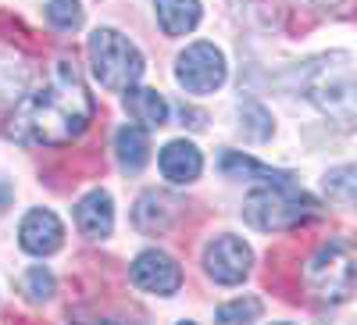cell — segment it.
<instances>
[{
	"label": "cell",
	"mask_w": 357,
	"mask_h": 325,
	"mask_svg": "<svg viewBox=\"0 0 357 325\" xmlns=\"http://www.w3.org/2000/svg\"><path fill=\"white\" fill-rule=\"evenodd\" d=\"M89 118H93V100L86 93L82 75L72 61H57L40 90L25 93L15 104L8 136L25 146H61L89 126Z\"/></svg>",
	"instance_id": "cell-1"
},
{
	"label": "cell",
	"mask_w": 357,
	"mask_h": 325,
	"mask_svg": "<svg viewBox=\"0 0 357 325\" xmlns=\"http://www.w3.org/2000/svg\"><path fill=\"white\" fill-rule=\"evenodd\" d=\"M304 93L340 129H350L357 122V72L347 54H321L307 61Z\"/></svg>",
	"instance_id": "cell-2"
},
{
	"label": "cell",
	"mask_w": 357,
	"mask_h": 325,
	"mask_svg": "<svg viewBox=\"0 0 357 325\" xmlns=\"http://www.w3.org/2000/svg\"><path fill=\"white\" fill-rule=\"evenodd\" d=\"M318 215V200L289 183H261L243 200V218L261 232H282Z\"/></svg>",
	"instance_id": "cell-3"
},
{
	"label": "cell",
	"mask_w": 357,
	"mask_h": 325,
	"mask_svg": "<svg viewBox=\"0 0 357 325\" xmlns=\"http://www.w3.org/2000/svg\"><path fill=\"white\" fill-rule=\"evenodd\" d=\"M304 286L318 301H347L357 286V254L347 243H325L304 264Z\"/></svg>",
	"instance_id": "cell-4"
},
{
	"label": "cell",
	"mask_w": 357,
	"mask_h": 325,
	"mask_svg": "<svg viewBox=\"0 0 357 325\" xmlns=\"http://www.w3.org/2000/svg\"><path fill=\"white\" fill-rule=\"evenodd\" d=\"M86 50H89V61H93L100 86H107V90H129L143 75V54L118 29H97L89 36Z\"/></svg>",
	"instance_id": "cell-5"
},
{
	"label": "cell",
	"mask_w": 357,
	"mask_h": 325,
	"mask_svg": "<svg viewBox=\"0 0 357 325\" xmlns=\"http://www.w3.org/2000/svg\"><path fill=\"white\" fill-rule=\"evenodd\" d=\"M175 79L186 93H215L225 82V57L215 43H193L178 54Z\"/></svg>",
	"instance_id": "cell-6"
},
{
	"label": "cell",
	"mask_w": 357,
	"mask_h": 325,
	"mask_svg": "<svg viewBox=\"0 0 357 325\" xmlns=\"http://www.w3.org/2000/svg\"><path fill=\"white\" fill-rule=\"evenodd\" d=\"M250 264H254V254H250V247L240 240V236H215V240L207 243V250H204L207 275H211L215 282H222V286L243 282L247 272H250Z\"/></svg>",
	"instance_id": "cell-7"
},
{
	"label": "cell",
	"mask_w": 357,
	"mask_h": 325,
	"mask_svg": "<svg viewBox=\"0 0 357 325\" xmlns=\"http://www.w3.org/2000/svg\"><path fill=\"white\" fill-rule=\"evenodd\" d=\"M132 282L146 293H158V297H172V293L183 286V269L161 250H143L132 261Z\"/></svg>",
	"instance_id": "cell-8"
},
{
	"label": "cell",
	"mask_w": 357,
	"mask_h": 325,
	"mask_svg": "<svg viewBox=\"0 0 357 325\" xmlns=\"http://www.w3.org/2000/svg\"><path fill=\"white\" fill-rule=\"evenodd\" d=\"M18 243H22V250H29V254L47 257V254H54V250H61V243H65V225H61V218H57L54 211L33 208V211L22 218V225H18Z\"/></svg>",
	"instance_id": "cell-9"
},
{
	"label": "cell",
	"mask_w": 357,
	"mask_h": 325,
	"mask_svg": "<svg viewBox=\"0 0 357 325\" xmlns=\"http://www.w3.org/2000/svg\"><path fill=\"white\" fill-rule=\"evenodd\" d=\"M75 225H79L82 236H89V240H104V236H111V229H114V204H111V193H107V190L86 193V197L75 204Z\"/></svg>",
	"instance_id": "cell-10"
},
{
	"label": "cell",
	"mask_w": 357,
	"mask_h": 325,
	"mask_svg": "<svg viewBox=\"0 0 357 325\" xmlns=\"http://www.w3.org/2000/svg\"><path fill=\"white\" fill-rule=\"evenodd\" d=\"M161 175L168 183H175V186H186V183H193L197 175H200V168H204V158H200V151L190 143V139H172L165 151H161Z\"/></svg>",
	"instance_id": "cell-11"
},
{
	"label": "cell",
	"mask_w": 357,
	"mask_h": 325,
	"mask_svg": "<svg viewBox=\"0 0 357 325\" xmlns=\"http://www.w3.org/2000/svg\"><path fill=\"white\" fill-rule=\"evenodd\" d=\"M29 75H33V68H29V61L8 43H0V104L8 100H22L25 86H29Z\"/></svg>",
	"instance_id": "cell-12"
},
{
	"label": "cell",
	"mask_w": 357,
	"mask_h": 325,
	"mask_svg": "<svg viewBox=\"0 0 357 325\" xmlns=\"http://www.w3.org/2000/svg\"><path fill=\"white\" fill-rule=\"evenodd\" d=\"M172 215H175V204H172L165 193H158V190H146V193L136 200V208H132L136 229L151 232V236L165 232V229L172 225Z\"/></svg>",
	"instance_id": "cell-13"
},
{
	"label": "cell",
	"mask_w": 357,
	"mask_h": 325,
	"mask_svg": "<svg viewBox=\"0 0 357 325\" xmlns=\"http://www.w3.org/2000/svg\"><path fill=\"white\" fill-rule=\"evenodd\" d=\"M114 154L118 165L126 172H139L146 161H151V136H146V126H122L114 133Z\"/></svg>",
	"instance_id": "cell-14"
},
{
	"label": "cell",
	"mask_w": 357,
	"mask_h": 325,
	"mask_svg": "<svg viewBox=\"0 0 357 325\" xmlns=\"http://www.w3.org/2000/svg\"><path fill=\"white\" fill-rule=\"evenodd\" d=\"M126 107H129V114L136 118V122L146 126V129H158V126L168 122L165 97L158 90H146V86H129V90H126Z\"/></svg>",
	"instance_id": "cell-15"
},
{
	"label": "cell",
	"mask_w": 357,
	"mask_h": 325,
	"mask_svg": "<svg viewBox=\"0 0 357 325\" xmlns=\"http://www.w3.org/2000/svg\"><path fill=\"white\" fill-rule=\"evenodd\" d=\"M158 22L168 36H186L200 22V0H158Z\"/></svg>",
	"instance_id": "cell-16"
},
{
	"label": "cell",
	"mask_w": 357,
	"mask_h": 325,
	"mask_svg": "<svg viewBox=\"0 0 357 325\" xmlns=\"http://www.w3.org/2000/svg\"><path fill=\"white\" fill-rule=\"evenodd\" d=\"M218 168H222V175H229V179H261V183H289L293 179L289 172H275L268 165H257L254 158L236 154V151H225L218 158Z\"/></svg>",
	"instance_id": "cell-17"
},
{
	"label": "cell",
	"mask_w": 357,
	"mask_h": 325,
	"mask_svg": "<svg viewBox=\"0 0 357 325\" xmlns=\"http://www.w3.org/2000/svg\"><path fill=\"white\" fill-rule=\"evenodd\" d=\"M321 190L333 204H340V208H357V165L329 168L321 179Z\"/></svg>",
	"instance_id": "cell-18"
},
{
	"label": "cell",
	"mask_w": 357,
	"mask_h": 325,
	"mask_svg": "<svg viewBox=\"0 0 357 325\" xmlns=\"http://www.w3.org/2000/svg\"><path fill=\"white\" fill-rule=\"evenodd\" d=\"M240 118H243V133L250 136V139H268L272 136V114H268L261 104H243L240 107Z\"/></svg>",
	"instance_id": "cell-19"
},
{
	"label": "cell",
	"mask_w": 357,
	"mask_h": 325,
	"mask_svg": "<svg viewBox=\"0 0 357 325\" xmlns=\"http://www.w3.org/2000/svg\"><path fill=\"white\" fill-rule=\"evenodd\" d=\"M47 18L57 29H79L82 8H79V0H47Z\"/></svg>",
	"instance_id": "cell-20"
},
{
	"label": "cell",
	"mask_w": 357,
	"mask_h": 325,
	"mask_svg": "<svg viewBox=\"0 0 357 325\" xmlns=\"http://www.w3.org/2000/svg\"><path fill=\"white\" fill-rule=\"evenodd\" d=\"M25 293H29V301H50V293H54V275L43 269V264H33V269L25 272Z\"/></svg>",
	"instance_id": "cell-21"
},
{
	"label": "cell",
	"mask_w": 357,
	"mask_h": 325,
	"mask_svg": "<svg viewBox=\"0 0 357 325\" xmlns=\"http://www.w3.org/2000/svg\"><path fill=\"white\" fill-rule=\"evenodd\" d=\"M261 311H264V304L257 297L232 301V304L218 308V322H254V318H261Z\"/></svg>",
	"instance_id": "cell-22"
},
{
	"label": "cell",
	"mask_w": 357,
	"mask_h": 325,
	"mask_svg": "<svg viewBox=\"0 0 357 325\" xmlns=\"http://www.w3.org/2000/svg\"><path fill=\"white\" fill-rule=\"evenodd\" d=\"M307 4H314V8H336V4H343V0H307Z\"/></svg>",
	"instance_id": "cell-23"
}]
</instances>
